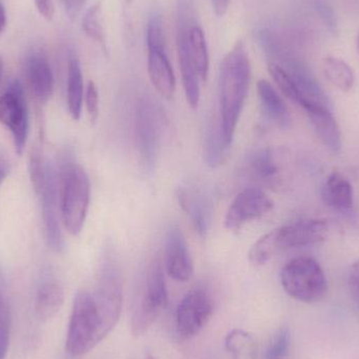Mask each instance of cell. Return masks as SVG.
<instances>
[{
    "label": "cell",
    "mask_w": 359,
    "mask_h": 359,
    "mask_svg": "<svg viewBox=\"0 0 359 359\" xmlns=\"http://www.w3.org/2000/svg\"><path fill=\"white\" fill-rule=\"evenodd\" d=\"M280 283L287 294L303 303L322 301L328 292V280L316 259L299 257L283 267Z\"/></svg>",
    "instance_id": "obj_5"
},
{
    "label": "cell",
    "mask_w": 359,
    "mask_h": 359,
    "mask_svg": "<svg viewBox=\"0 0 359 359\" xmlns=\"http://www.w3.org/2000/svg\"><path fill=\"white\" fill-rule=\"evenodd\" d=\"M276 234L278 251L313 246L327 240L329 225L320 219L297 222L276 228Z\"/></svg>",
    "instance_id": "obj_13"
},
{
    "label": "cell",
    "mask_w": 359,
    "mask_h": 359,
    "mask_svg": "<svg viewBox=\"0 0 359 359\" xmlns=\"http://www.w3.org/2000/svg\"><path fill=\"white\" fill-rule=\"evenodd\" d=\"M189 52L192 62L196 67L200 80L206 81L210 69V58H209L208 44L206 36L202 27L194 23L189 31Z\"/></svg>",
    "instance_id": "obj_23"
},
{
    "label": "cell",
    "mask_w": 359,
    "mask_h": 359,
    "mask_svg": "<svg viewBox=\"0 0 359 359\" xmlns=\"http://www.w3.org/2000/svg\"><path fill=\"white\" fill-rule=\"evenodd\" d=\"M273 209V202L259 187L243 189L234 198L226 212L225 227L229 231H238L246 224L259 219Z\"/></svg>",
    "instance_id": "obj_12"
},
{
    "label": "cell",
    "mask_w": 359,
    "mask_h": 359,
    "mask_svg": "<svg viewBox=\"0 0 359 359\" xmlns=\"http://www.w3.org/2000/svg\"><path fill=\"white\" fill-rule=\"evenodd\" d=\"M257 94L266 118L280 128H288L291 123L288 107L272 84L267 80H259L257 82Z\"/></svg>",
    "instance_id": "obj_20"
},
{
    "label": "cell",
    "mask_w": 359,
    "mask_h": 359,
    "mask_svg": "<svg viewBox=\"0 0 359 359\" xmlns=\"http://www.w3.org/2000/svg\"><path fill=\"white\" fill-rule=\"evenodd\" d=\"M222 136L219 122L217 126H211L207 133L206 147H205V159L210 168H217L225 160L227 149Z\"/></svg>",
    "instance_id": "obj_28"
},
{
    "label": "cell",
    "mask_w": 359,
    "mask_h": 359,
    "mask_svg": "<svg viewBox=\"0 0 359 359\" xmlns=\"http://www.w3.org/2000/svg\"><path fill=\"white\" fill-rule=\"evenodd\" d=\"M212 313L213 303L209 293L202 288L194 289L177 308V332L182 339H192L204 329Z\"/></svg>",
    "instance_id": "obj_11"
},
{
    "label": "cell",
    "mask_w": 359,
    "mask_h": 359,
    "mask_svg": "<svg viewBox=\"0 0 359 359\" xmlns=\"http://www.w3.org/2000/svg\"><path fill=\"white\" fill-rule=\"evenodd\" d=\"M278 252L276 229L268 232L257 241L249 250V262L255 266H263Z\"/></svg>",
    "instance_id": "obj_29"
},
{
    "label": "cell",
    "mask_w": 359,
    "mask_h": 359,
    "mask_svg": "<svg viewBox=\"0 0 359 359\" xmlns=\"http://www.w3.org/2000/svg\"><path fill=\"white\" fill-rule=\"evenodd\" d=\"M323 71L328 81L341 92L352 90L355 81L353 69L343 59L328 56L323 61Z\"/></svg>",
    "instance_id": "obj_24"
},
{
    "label": "cell",
    "mask_w": 359,
    "mask_h": 359,
    "mask_svg": "<svg viewBox=\"0 0 359 359\" xmlns=\"http://www.w3.org/2000/svg\"><path fill=\"white\" fill-rule=\"evenodd\" d=\"M84 101L90 120L96 121L99 114V92L94 81H88L84 93Z\"/></svg>",
    "instance_id": "obj_33"
},
{
    "label": "cell",
    "mask_w": 359,
    "mask_h": 359,
    "mask_svg": "<svg viewBox=\"0 0 359 359\" xmlns=\"http://www.w3.org/2000/svg\"><path fill=\"white\" fill-rule=\"evenodd\" d=\"M36 8L38 12L44 18L50 20L55 14L54 0H35Z\"/></svg>",
    "instance_id": "obj_35"
},
{
    "label": "cell",
    "mask_w": 359,
    "mask_h": 359,
    "mask_svg": "<svg viewBox=\"0 0 359 359\" xmlns=\"http://www.w3.org/2000/svg\"><path fill=\"white\" fill-rule=\"evenodd\" d=\"M213 12L217 17L225 16L229 8L230 0H210Z\"/></svg>",
    "instance_id": "obj_37"
},
{
    "label": "cell",
    "mask_w": 359,
    "mask_h": 359,
    "mask_svg": "<svg viewBox=\"0 0 359 359\" xmlns=\"http://www.w3.org/2000/svg\"><path fill=\"white\" fill-rule=\"evenodd\" d=\"M29 175L34 190L41 206L42 223L48 246L57 252L65 249L58 208V178L52 162L44 158L39 149L32 154Z\"/></svg>",
    "instance_id": "obj_3"
},
{
    "label": "cell",
    "mask_w": 359,
    "mask_h": 359,
    "mask_svg": "<svg viewBox=\"0 0 359 359\" xmlns=\"http://www.w3.org/2000/svg\"><path fill=\"white\" fill-rule=\"evenodd\" d=\"M168 304V287L160 259H155L147 270L140 299L136 302L132 314V333L140 337L153 326L158 316Z\"/></svg>",
    "instance_id": "obj_7"
},
{
    "label": "cell",
    "mask_w": 359,
    "mask_h": 359,
    "mask_svg": "<svg viewBox=\"0 0 359 359\" xmlns=\"http://www.w3.org/2000/svg\"><path fill=\"white\" fill-rule=\"evenodd\" d=\"M290 341V331L287 328L280 329L276 333L272 343L270 344L269 348H268L267 352H266V358L282 359L285 358L288 354Z\"/></svg>",
    "instance_id": "obj_30"
},
{
    "label": "cell",
    "mask_w": 359,
    "mask_h": 359,
    "mask_svg": "<svg viewBox=\"0 0 359 359\" xmlns=\"http://www.w3.org/2000/svg\"><path fill=\"white\" fill-rule=\"evenodd\" d=\"M0 123L10 130L15 151L21 155L29 135V115L23 86L19 80L11 81L0 97Z\"/></svg>",
    "instance_id": "obj_10"
},
{
    "label": "cell",
    "mask_w": 359,
    "mask_h": 359,
    "mask_svg": "<svg viewBox=\"0 0 359 359\" xmlns=\"http://www.w3.org/2000/svg\"><path fill=\"white\" fill-rule=\"evenodd\" d=\"M164 116L159 103L149 97L139 100L135 117V140L141 165L153 172L161 149Z\"/></svg>",
    "instance_id": "obj_6"
},
{
    "label": "cell",
    "mask_w": 359,
    "mask_h": 359,
    "mask_svg": "<svg viewBox=\"0 0 359 359\" xmlns=\"http://www.w3.org/2000/svg\"><path fill=\"white\" fill-rule=\"evenodd\" d=\"M84 82L81 65L76 56H71L67 65V107L74 120L81 117L84 99Z\"/></svg>",
    "instance_id": "obj_21"
},
{
    "label": "cell",
    "mask_w": 359,
    "mask_h": 359,
    "mask_svg": "<svg viewBox=\"0 0 359 359\" xmlns=\"http://www.w3.org/2000/svg\"><path fill=\"white\" fill-rule=\"evenodd\" d=\"M312 6L329 31L332 34H337L339 31L337 16L330 4L327 0H312Z\"/></svg>",
    "instance_id": "obj_31"
},
{
    "label": "cell",
    "mask_w": 359,
    "mask_h": 359,
    "mask_svg": "<svg viewBox=\"0 0 359 359\" xmlns=\"http://www.w3.org/2000/svg\"><path fill=\"white\" fill-rule=\"evenodd\" d=\"M356 46H358V50L359 53V33L358 34V38H356Z\"/></svg>",
    "instance_id": "obj_42"
},
{
    "label": "cell",
    "mask_w": 359,
    "mask_h": 359,
    "mask_svg": "<svg viewBox=\"0 0 359 359\" xmlns=\"http://www.w3.org/2000/svg\"><path fill=\"white\" fill-rule=\"evenodd\" d=\"M6 8H4V4H2L1 0H0V35H1L2 32L6 29Z\"/></svg>",
    "instance_id": "obj_39"
},
{
    "label": "cell",
    "mask_w": 359,
    "mask_h": 359,
    "mask_svg": "<svg viewBox=\"0 0 359 359\" xmlns=\"http://www.w3.org/2000/svg\"><path fill=\"white\" fill-rule=\"evenodd\" d=\"M147 72L154 88L161 96L172 99L176 92V76L168 59L163 22L159 13L149 17L147 27Z\"/></svg>",
    "instance_id": "obj_8"
},
{
    "label": "cell",
    "mask_w": 359,
    "mask_h": 359,
    "mask_svg": "<svg viewBox=\"0 0 359 359\" xmlns=\"http://www.w3.org/2000/svg\"><path fill=\"white\" fill-rule=\"evenodd\" d=\"M268 72L271 76L276 86L280 88V92L290 99L292 102L297 103L299 107H303L304 103L307 102V99L301 94L297 86H295L292 78L283 69L278 63L268 61Z\"/></svg>",
    "instance_id": "obj_27"
},
{
    "label": "cell",
    "mask_w": 359,
    "mask_h": 359,
    "mask_svg": "<svg viewBox=\"0 0 359 359\" xmlns=\"http://www.w3.org/2000/svg\"><path fill=\"white\" fill-rule=\"evenodd\" d=\"M82 29L90 39L102 48L105 54L109 53V43L103 25L102 4L100 1L95 2L86 11L82 18Z\"/></svg>",
    "instance_id": "obj_25"
},
{
    "label": "cell",
    "mask_w": 359,
    "mask_h": 359,
    "mask_svg": "<svg viewBox=\"0 0 359 359\" xmlns=\"http://www.w3.org/2000/svg\"><path fill=\"white\" fill-rule=\"evenodd\" d=\"M145 359H157L155 356L151 355V354H147V358Z\"/></svg>",
    "instance_id": "obj_41"
},
{
    "label": "cell",
    "mask_w": 359,
    "mask_h": 359,
    "mask_svg": "<svg viewBox=\"0 0 359 359\" xmlns=\"http://www.w3.org/2000/svg\"><path fill=\"white\" fill-rule=\"evenodd\" d=\"M25 77L32 94L39 103L48 102L54 93V74L46 54L39 48L27 53L25 62Z\"/></svg>",
    "instance_id": "obj_14"
},
{
    "label": "cell",
    "mask_w": 359,
    "mask_h": 359,
    "mask_svg": "<svg viewBox=\"0 0 359 359\" xmlns=\"http://www.w3.org/2000/svg\"><path fill=\"white\" fill-rule=\"evenodd\" d=\"M90 183L86 170L67 160L61 168L60 208L63 225L72 236L81 232L88 215Z\"/></svg>",
    "instance_id": "obj_4"
},
{
    "label": "cell",
    "mask_w": 359,
    "mask_h": 359,
    "mask_svg": "<svg viewBox=\"0 0 359 359\" xmlns=\"http://www.w3.org/2000/svg\"><path fill=\"white\" fill-rule=\"evenodd\" d=\"M2 69H4V61H2V58L0 57V79H1Z\"/></svg>",
    "instance_id": "obj_40"
},
{
    "label": "cell",
    "mask_w": 359,
    "mask_h": 359,
    "mask_svg": "<svg viewBox=\"0 0 359 359\" xmlns=\"http://www.w3.org/2000/svg\"><path fill=\"white\" fill-rule=\"evenodd\" d=\"M247 172L257 183L268 187H280L284 177V162L278 151L270 147L259 149L249 157Z\"/></svg>",
    "instance_id": "obj_16"
},
{
    "label": "cell",
    "mask_w": 359,
    "mask_h": 359,
    "mask_svg": "<svg viewBox=\"0 0 359 359\" xmlns=\"http://www.w3.org/2000/svg\"><path fill=\"white\" fill-rule=\"evenodd\" d=\"M324 204L337 212L347 213L354 205L353 188L349 180L339 172H333L322 188Z\"/></svg>",
    "instance_id": "obj_19"
},
{
    "label": "cell",
    "mask_w": 359,
    "mask_h": 359,
    "mask_svg": "<svg viewBox=\"0 0 359 359\" xmlns=\"http://www.w3.org/2000/svg\"><path fill=\"white\" fill-rule=\"evenodd\" d=\"M8 174V164L4 158L0 157V186L4 183V179Z\"/></svg>",
    "instance_id": "obj_38"
},
{
    "label": "cell",
    "mask_w": 359,
    "mask_h": 359,
    "mask_svg": "<svg viewBox=\"0 0 359 359\" xmlns=\"http://www.w3.org/2000/svg\"><path fill=\"white\" fill-rule=\"evenodd\" d=\"M61 1H62L67 16L72 20H75L81 14L88 0H61Z\"/></svg>",
    "instance_id": "obj_34"
},
{
    "label": "cell",
    "mask_w": 359,
    "mask_h": 359,
    "mask_svg": "<svg viewBox=\"0 0 359 359\" xmlns=\"http://www.w3.org/2000/svg\"><path fill=\"white\" fill-rule=\"evenodd\" d=\"M306 111L320 142L332 153L341 149V133L329 105L309 100L302 107Z\"/></svg>",
    "instance_id": "obj_17"
},
{
    "label": "cell",
    "mask_w": 359,
    "mask_h": 359,
    "mask_svg": "<svg viewBox=\"0 0 359 359\" xmlns=\"http://www.w3.org/2000/svg\"><path fill=\"white\" fill-rule=\"evenodd\" d=\"M348 282H349L350 288L359 295V261L354 263L350 268Z\"/></svg>",
    "instance_id": "obj_36"
},
{
    "label": "cell",
    "mask_w": 359,
    "mask_h": 359,
    "mask_svg": "<svg viewBox=\"0 0 359 359\" xmlns=\"http://www.w3.org/2000/svg\"><path fill=\"white\" fill-rule=\"evenodd\" d=\"M165 268L168 276L177 282H187L194 274L189 248L178 226H172L166 236Z\"/></svg>",
    "instance_id": "obj_15"
},
{
    "label": "cell",
    "mask_w": 359,
    "mask_h": 359,
    "mask_svg": "<svg viewBox=\"0 0 359 359\" xmlns=\"http://www.w3.org/2000/svg\"><path fill=\"white\" fill-rule=\"evenodd\" d=\"M225 348L232 359H257V343L252 335L241 329H234L225 339Z\"/></svg>",
    "instance_id": "obj_26"
},
{
    "label": "cell",
    "mask_w": 359,
    "mask_h": 359,
    "mask_svg": "<svg viewBox=\"0 0 359 359\" xmlns=\"http://www.w3.org/2000/svg\"><path fill=\"white\" fill-rule=\"evenodd\" d=\"M11 316L4 306L0 304V359H4L10 341Z\"/></svg>",
    "instance_id": "obj_32"
},
{
    "label": "cell",
    "mask_w": 359,
    "mask_h": 359,
    "mask_svg": "<svg viewBox=\"0 0 359 359\" xmlns=\"http://www.w3.org/2000/svg\"><path fill=\"white\" fill-rule=\"evenodd\" d=\"M251 82V63L245 43L236 41L219 69V128L230 147Z\"/></svg>",
    "instance_id": "obj_2"
},
{
    "label": "cell",
    "mask_w": 359,
    "mask_h": 359,
    "mask_svg": "<svg viewBox=\"0 0 359 359\" xmlns=\"http://www.w3.org/2000/svg\"><path fill=\"white\" fill-rule=\"evenodd\" d=\"M194 0H179L177 14V52L182 82L188 104L191 109H196L200 103V77L191 60L189 52V31L194 20Z\"/></svg>",
    "instance_id": "obj_9"
},
{
    "label": "cell",
    "mask_w": 359,
    "mask_h": 359,
    "mask_svg": "<svg viewBox=\"0 0 359 359\" xmlns=\"http://www.w3.org/2000/svg\"><path fill=\"white\" fill-rule=\"evenodd\" d=\"M65 301L62 287L54 280L42 283L36 297V313L42 320H48L58 313Z\"/></svg>",
    "instance_id": "obj_22"
},
{
    "label": "cell",
    "mask_w": 359,
    "mask_h": 359,
    "mask_svg": "<svg viewBox=\"0 0 359 359\" xmlns=\"http://www.w3.org/2000/svg\"><path fill=\"white\" fill-rule=\"evenodd\" d=\"M122 304L119 269L109 253L105 255L96 291H80L74 299L67 335L69 355H86L102 341L119 322Z\"/></svg>",
    "instance_id": "obj_1"
},
{
    "label": "cell",
    "mask_w": 359,
    "mask_h": 359,
    "mask_svg": "<svg viewBox=\"0 0 359 359\" xmlns=\"http://www.w3.org/2000/svg\"><path fill=\"white\" fill-rule=\"evenodd\" d=\"M128 1H133V0H128Z\"/></svg>",
    "instance_id": "obj_43"
},
{
    "label": "cell",
    "mask_w": 359,
    "mask_h": 359,
    "mask_svg": "<svg viewBox=\"0 0 359 359\" xmlns=\"http://www.w3.org/2000/svg\"><path fill=\"white\" fill-rule=\"evenodd\" d=\"M180 205L189 215L194 229L201 238H206L211 223V203L209 198L194 188H180L178 192Z\"/></svg>",
    "instance_id": "obj_18"
}]
</instances>
